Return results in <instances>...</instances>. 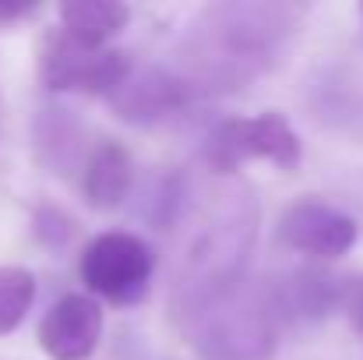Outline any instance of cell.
I'll return each mask as SVG.
<instances>
[{"instance_id":"30bf717a","label":"cell","mask_w":363,"mask_h":360,"mask_svg":"<svg viewBox=\"0 0 363 360\" xmlns=\"http://www.w3.org/2000/svg\"><path fill=\"white\" fill-rule=\"evenodd\" d=\"M57 14L60 32L89 50H106V43L121 36L130 21V7L121 0H64Z\"/></svg>"},{"instance_id":"277c9868","label":"cell","mask_w":363,"mask_h":360,"mask_svg":"<svg viewBox=\"0 0 363 360\" xmlns=\"http://www.w3.org/2000/svg\"><path fill=\"white\" fill-rule=\"evenodd\" d=\"M82 283L89 297H103L110 304H138L148 293L155 272V251L127 230H106L89 240L78 261Z\"/></svg>"},{"instance_id":"4fadbf2b","label":"cell","mask_w":363,"mask_h":360,"mask_svg":"<svg viewBox=\"0 0 363 360\" xmlns=\"http://www.w3.org/2000/svg\"><path fill=\"white\" fill-rule=\"evenodd\" d=\"M35 234H39L43 244H50V247H64L67 240L78 234V223H74L71 216H64L60 209L46 205V209H39V216H35Z\"/></svg>"},{"instance_id":"6da1fadb","label":"cell","mask_w":363,"mask_h":360,"mask_svg":"<svg viewBox=\"0 0 363 360\" xmlns=\"http://www.w3.org/2000/svg\"><path fill=\"white\" fill-rule=\"evenodd\" d=\"M303 11L296 4H216L201 14L194 36L205 82H247L296 32Z\"/></svg>"},{"instance_id":"7c38bea8","label":"cell","mask_w":363,"mask_h":360,"mask_svg":"<svg viewBox=\"0 0 363 360\" xmlns=\"http://www.w3.org/2000/svg\"><path fill=\"white\" fill-rule=\"evenodd\" d=\"M67 110H43L39 117V148H46V159L57 163H71L82 152V127L71 117H64Z\"/></svg>"},{"instance_id":"7a4b0ae2","label":"cell","mask_w":363,"mask_h":360,"mask_svg":"<svg viewBox=\"0 0 363 360\" xmlns=\"http://www.w3.org/2000/svg\"><path fill=\"white\" fill-rule=\"evenodd\" d=\"M194 322V350L205 360H272V311L250 297H237L233 283L208 290L187 304Z\"/></svg>"},{"instance_id":"9a60e30c","label":"cell","mask_w":363,"mask_h":360,"mask_svg":"<svg viewBox=\"0 0 363 360\" xmlns=\"http://www.w3.org/2000/svg\"><path fill=\"white\" fill-rule=\"evenodd\" d=\"M350 325L363 336V283L353 290V297H350Z\"/></svg>"},{"instance_id":"ba28073f","label":"cell","mask_w":363,"mask_h":360,"mask_svg":"<svg viewBox=\"0 0 363 360\" xmlns=\"http://www.w3.org/2000/svg\"><path fill=\"white\" fill-rule=\"evenodd\" d=\"M191 99V85L187 78H177L162 67H145V71H130V78L110 96L113 110L123 120L134 124H152L169 114H177L184 103Z\"/></svg>"},{"instance_id":"3957f363","label":"cell","mask_w":363,"mask_h":360,"mask_svg":"<svg viewBox=\"0 0 363 360\" xmlns=\"http://www.w3.org/2000/svg\"><path fill=\"white\" fill-rule=\"evenodd\" d=\"M134 60L123 50H89L67 39L60 28L43 32L39 43V78L53 92H85L110 99L130 78Z\"/></svg>"},{"instance_id":"9c48e42d","label":"cell","mask_w":363,"mask_h":360,"mask_svg":"<svg viewBox=\"0 0 363 360\" xmlns=\"http://www.w3.org/2000/svg\"><path fill=\"white\" fill-rule=\"evenodd\" d=\"M134 184V163L130 152L117 138H103L89 148L82 163V195L96 212H113L121 209L123 198L130 195Z\"/></svg>"},{"instance_id":"5b68a950","label":"cell","mask_w":363,"mask_h":360,"mask_svg":"<svg viewBox=\"0 0 363 360\" xmlns=\"http://www.w3.org/2000/svg\"><path fill=\"white\" fill-rule=\"evenodd\" d=\"M303 156V145L289 120L275 110L257 117L223 120L205 141V163L216 173H237L250 159H268L282 170H293Z\"/></svg>"},{"instance_id":"8992f818","label":"cell","mask_w":363,"mask_h":360,"mask_svg":"<svg viewBox=\"0 0 363 360\" xmlns=\"http://www.w3.org/2000/svg\"><path fill=\"white\" fill-rule=\"evenodd\" d=\"M357 237H360L357 219L328 202H318V198L293 202L279 219V240L286 247L311 254V258H325V261L350 254Z\"/></svg>"},{"instance_id":"8fae6325","label":"cell","mask_w":363,"mask_h":360,"mask_svg":"<svg viewBox=\"0 0 363 360\" xmlns=\"http://www.w3.org/2000/svg\"><path fill=\"white\" fill-rule=\"evenodd\" d=\"M35 304V276L25 265H0V336L14 332Z\"/></svg>"},{"instance_id":"5bb4252c","label":"cell","mask_w":363,"mask_h":360,"mask_svg":"<svg viewBox=\"0 0 363 360\" xmlns=\"http://www.w3.org/2000/svg\"><path fill=\"white\" fill-rule=\"evenodd\" d=\"M35 11H39V4H7V0H0V25H11V21L32 18Z\"/></svg>"},{"instance_id":"52a82bcc","label":"cell","mask_w":363,"mask_h":360,"mask_svg":"<svg viewBox=\"0 0 363 360\" xmlns=\"http://www.w3.org/2000/svg\"><path fill=\"white\" fill-rule=\"evenodd\" d=\"M103 339V304L89 293H64L39 322V347L50 360H89Z\"/></svg>"}]
</instances>
